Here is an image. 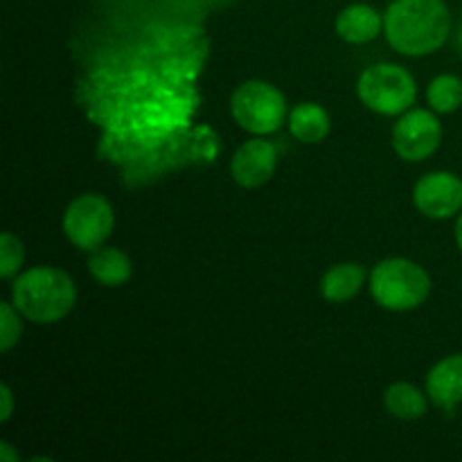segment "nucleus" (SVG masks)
Returning a JSON list of instances; mask_svg holds the SVG:
<instances>
[{
	"label": "nucleus",
	"mask_w": 462,
	"mask_h": 462,
	"mask_svg": "<svg viewBox=\"0 0 462 462\" xmlns=\"http://www.w3.org/2000/svg\"><path fill=\"white\" fill-rule=\"evenodd\" d=\"M456 244H458V248L462 251V210L458 215V221H456Z\"/></svg>",
	"instance_id": "nucleus-21"
},
{
	"label": "nucleus",
	"mask_w": 462,
	"mask_h": 462,
	"mask_svg": "<svg viewBox=\"0 0 462 462\" xmlns=\"http://www.w3.org/2000/svg\"><path fill=\"white\" fill-rule=\"evenodd\" d=\"M289 131L298 143L316 144L328 138L329 113L320 104L302 102L289 113Z\"/></svg>",
	"instance_id": "nucleus-13"
},
{
	"label": "nucleus",
	"mask_w": 462,
	"mask_h": 462,
	"mask_svg": "<svg viewBox=\"0 0 462 462\" xmlns=\"http://www.w3.org/2000/svg\"><path fill=\"white\" fill-rule=\"evenodd\" d=\"M0 458L5 462H14L18 460V454H14L12 447H9V442H0Z\"/></svg>",
	"instance_id": "nucleus-20"
},
{
	"label": "nucleus",
	"mask_w": 462,
	"mask_h": 462,
	"mask_svg": "<svg viewBox=\"0 0 462 462\" xmlns=\"http://www.w3.org/2000/svg\"><path fill=\"white\" fill-rule=\"evenodd\" d=\"M413 203L429 219H449L462 210V180L451 171H431L415 183Z\"/></svg>",
	"instance_id": "nucleus-8"
},
{
	"label": "nucleus",
	"mask_w": 462,
	"mask_h": 462,
	"mask_svg": "<svg viewBox=\"0 0 462 462\" xmlns=\"http://www.w3.org/2000/svg\"><path fill=\"white\" fill-rule=\"evenodd\" d=\"M356 93L370 111L400 116L415 102L418 86L406 68L397 63H374L361 72Z\"/></svg>",
	"instance_id": "nucleus-4"
},
{
	"label": "nucleus",
	"mask_w": 462,
	"mask_h": 462,
	"mask_svg": "<svg viewBox=\"0 0 462 462\" xmlns=\"http://www.w3.org/2000/svg\"><path fill=\"white\" fill-rule=\"evenodd\" d=\"M0 397H3V406H0V422H7V420L12 418V411H14L12 391H9L7 383L0 386Z\"/></svg>",
	"instance_id": "nucleus-19"
},
{
	"label": "nucleus",
	"mask_w": 462,
	"mask_h": 462,
	"mask_svg": "<svg viewBox=\"0 0 462 462\" xmlns=\"http://www.w3.org/2000/svg\"><path fill=\"white\" fill-rule=\"evenodd\" d=\"M21 311L12 305V302H3L0 305V350L9 352L18 343L23 334L21 325Z\"/></svg>",
	"instance_id": "nucleus-18"
},
{
	"label": "nucleus",
	"mask_w": 462,
	"mask_h": 462,
	"mask_svg": "<svg viewBox=\"0 0 462 462\" xmlns=\"http://www.w3.org/2000/svg\"><path fill=\"white\" fill-rule=\"evenodd\" d=\"M427 102L440 116L458 111L462 106V79L456 75H440L429 84Z\"/></svg>",
	"instance_id": "nucleus-16"
},
{
	"label": "nucleus",
	"mask_w": 462,
	"mask_h": 462,
	"mask_svg": "<svg viewBox=\"0 0 462 462\" xmlns=\"http://www.w3.org/2000/svg\"><path fill=\"white\" fill-rule=\"evenodd\" d=\"M429 395H424L420 388L413 383L397 382L388 386L386 395H383V404H386L388 413L395 415L400 420H418L427 413L429 409Z\"/></svg>",
	"instance_id": "nucleus-15"
},
{
	"label": "nucleus",
	"mask_w": 462,
	"mask_h": 462,
	"mask_svg": "<svg viewBox=\"0 0 462 462\" xmlns=\"http://www.w3.org/2000/svg\"><path fill=\"white\" fill-rule=\"evenodd\" d=\"M23 260H25V251H23L21 239L12 233H3L0 237V278L12 280L21 271Z\"/></svg>",
	"instance_id": "nucleus-17"
},
{
	"label": "nucleus",
	"mask_w": 462,
	"mask_h": 462,
	"mask_svg": "<svg viewBox=\"0 0 462 462\" xmlns=\"http://www.w3.org/2000/svg\"><path fill=\"white\" fill-rule=\"evenodd\" d=\"M88 271L102 287H122V284L129 282L134 264H131L129 255L120 248L99 246L97 251L90 253Z\"/></svg>",
	"instance_id": "nucleus-12"
},
{
	"label": "nucleus",
	"mask_w": 462,
	"mask_h": 462,
	"mask_svg": "<svg viewBox=\"0 0 462 462\" xmlns=\"http://www.w3.org/2000/svg\"><path fill=\"white\" fill-rule=\"evenodd\" d=\"M275 165H278V152L273 144L269 140L253 138L235 152L230 171L242 188H260L275 174Z\"/></svg>",
	"instance_id": "nucleus-9"
},
{
	"label": "nucleus",
	"mask_w": 462,
	"mask_h": 462,
	"mask_svg": "<svg viewBox=\"0 0 462 462\" xmlns=\"http://www.w3.org/2000/svg\"><path fill=\"white\" fill-rule=\"evenodd\" d=\"M370 293L383 310L411 311L429 298L431 278L415 262L393 257L374 266L370 273Z\"/></svg>",
	"instance_id": "nucleus-3"
},
{
	"label": "nucleus",
	"mask_w": 462,
	"mask_h": 462,
	"mask_svg": "<svg viewBox=\"0 0 462 462\" xmlns=\"http://www.w3.org/2000/svg\"><path fill=\"white\" fill-rule=\"evenodd\" d=\"M75 302L77 289L72 278L52 266L25 271L12 284V305L32 323H57L70 314Z\"/></svg>",
	"instance_id": "nucleus-2"
},
{
	"label": "nucleus",
	"mask_w": 462,
	"mask_h": 462,
	"mask_svg": "<svg viewBox=\"0 0 462 462\" xmlns=\"http://www.w3.org/2000/svg\"><path fill=\"white\" fill-rule=\"evenodd\" d=\"M235 122L253 135H269L287 120V99L273 84L262 79L244 81L230 99Z\"/></svg>",
	"instance_id": "nucleus-5"
},
{
	"label": "nucleus",
	"mask_w": 462,
	"mask_h": 462,
	"mask_svg": "<svg viewBox=\"0 0 462 462\" xmlns=\"http://www.w3.org/2000/svg\"><path fill=\"white\" fill-rule=\"evenodd\" d=\"M456 45H458V50L462 52V23H460L458 32H456Z\"/></svg>",
	"instance_id": "nucleus-22"
},
{
	"label": "nucleus",
	"mask_w": 462,
	"mask_h": 462,
	"mask_svg": "<svg viewBox=\"0 0 462 462\" xmlns=\"http://www.w3.org/2000/svg\"><path fill=\"white\" fill-rule=\"evenodd\" d=\"M388 43L406 57H424L447 43L451 14L445 0H393L383 14Z\"/></svg>",
	"instance_id": "nucleus-1"
},
{
	"label": "nucleus",
	"mask_w": 462,
	"mask_h": 462,
	"mask_svg": "<svg viewBox=\"0 0 462 462\" xmlns=\"http://www.w3.org/2000/svg\"><path fill=\"white\" fill-rule=\"evenodd\" d=\"M113 224L116 217L111 203L99 194H84L75 199L63 215V233L68 242L90 253L104 246V242L111 237Z\"/></svg>",
	"instance_id": "nucleus-6"
},
{
	"label": "nucleus",
	"mask_w": 462,
	"mask_h": 462,
	"mask_svg": "<svg viewBox=\"0 0 462 462\" xmlns=\"http://www.w3.org/2000/svg\"><path fill=\"white\" fill-rule=\"evenodd\" d=\"M365 282V271L364 266L352 264H337L323 275L320 280V293H323L325 300L329 302H347L361 291Z\"/></svg>",
	"instance_id": "nucleus-14"
},
{
	"label": "nucleus",
	"mask_w": 462,
	"mask_h": 462,
	"mask_svg": "<svg viewBox=\"0 0 462 462\" xmlns=\"http://www.w3.org/2000/svg\"><path fill=\"white\" fill-rule=\"evenodd\" d=\"M427 395L440 409L462 404V355L438 361L427 377Z\"/></svg>",
	"instance_id": "nucleus-10"
},
{
	"label": "nucleus",
	"mask_w": 462,
	"mask_h": 462,
	"mask_svg": "<svg viewBox=\"0 0 462 462\" xmlns=\"http://www.w3.org/2000/svg\"><path fill=\"white\" fill-rule=\"evenodd\" d=\"M383 30V16L370 5H350L337 16V34L352 45L370 43Z\"/></svg>",
	"instance_id": "nucleus-11"
},
{
	"label": "nucleus",
	"mask_w": 462,
	"mask_h": 462,
	"mask_svg": "<svg viewBox=\"0 0 462 462\" xmlns=\"http://www.w3.org/2000/svg\"><path fill=\"white\" fill-rule=\"evenodd\" d=\"M442 140V125L427 108L404 113L393 129V147L397 156L409 162L427 161L436 153Z\"/></svg>",
	"instance_id": "nucleus-7"
}]
</instances>
